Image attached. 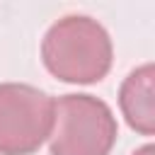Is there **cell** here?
I'll list each match as a JSON object with an SVG mask.
<instances>
[{"label": "cell", "mask_w": 155, "mask_h": 155, "mask_svg": "<svg viewBox=\"0 0 155 155\" xmlns=\"http://www.w3.org/2000/svg\"><path fill=\"white\" fill-rule=\"evenodd\" d=\"M53 104L46 92L24 82L0 85V155H31L48 140Z\"/></svg>", "instance_id": "obj_3"}, {"label": "cell", "mask_w": 155, "mask_h": 155, "mask_svg": "<svg viewBox=\"0 0 155 155\" xmlns=\"http://www.w3.org/2000/svg\"><path fill=\"white\" fill-rule=\"evenodd\" d=\"M51 155H109L116 143V119L107 102L92 94H65L53 104Z\"/></svg>", "instance_id": "obj_2"}, {"label": "cell", "mask_w": 155, "mask_h": 155, "mask_svg": "<svg viewBox=\"0 0 155 155\" xmlns=\"http://www.w3.org/2000/svg\"><path fill=\"white\" fill-rule=\"evenodd\" d=\"M119 107L126 124L140 136L155 133V68L145 63L136 68L119 90Z\"/></svg>", "instance_id": "obj_4"}, {"label": "cell", "mask_w": 155, "mask_h": 155, "mask_svg": "<svg viewBox=\"0 0 155 155\" xmlns=\"http://www.w3.org/2000/svg\"><path fill=\"white\" fill-rule=\"evenodd\" d=\"M111 56L114 51L107 29L85 15H68L58 19L41 41L46 70L63 82H99L111 68Z\"/></svg>", "instance_id": "obj_1"}, {"label": "cell", "mask_w": 155, "mask_h": 155, "mask_svg": "<svg viewBox=\"0 0 155 155\" xmlns=\"http://www.w3.org/2000/svg\"><path fill=\"white\" fill-rule=\"evenodd\" d=\"M133 155H155V148H153V145L148 143V145H143V148H138V150H136Z\"/></svg>", "instance_id": "obj_5"}]
</instances>
